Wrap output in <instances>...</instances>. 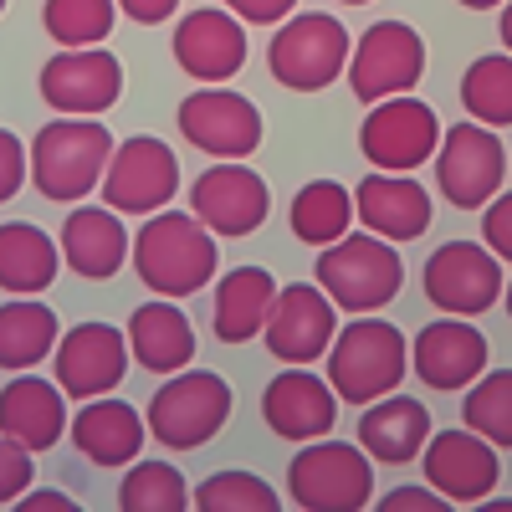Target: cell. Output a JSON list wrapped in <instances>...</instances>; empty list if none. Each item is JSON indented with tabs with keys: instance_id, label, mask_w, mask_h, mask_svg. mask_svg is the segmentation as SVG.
<instances>
[{
	"instance_id": "f1b7e54d",
	"label": "cell",
	"mask_w": 512,
	"mask_h": 512,
	"mask_svg": "<svg viewBox=\"0 0 512 512\" xmlns=\"http://www.w3.org/2000/svg\"><path fill=\"white\" fill-rule=\"evenodd\" d=\"M277 282L267 267H236L216 282V313H210V328H216L221 344H251L256 333L267 328Z\"/></svg>"
},
{
	"instance_id": "60d3db41",
	"label": "cell",
	"mask_w": 512,
	"mask_h": 512,
	"mask_svg": "<svg viewBox=\"0 0 512 512\" xmlns=\"http://www.w3.org/2000/svg\"><path fill=\"white\" fill-rule=\"evenodd\" d=\"M226 11L246 26H277L297 11V0H226Z\"/></svg>"
},
{
	"instance_id": "5b68a950",
	"label": "cell",
	"mask_w": 512,
	"mask_h": 512,
	"mask_svg": "<svg viewBox=\"0 0 512 512\" xmlns=\"http://www.w3.org/2000/svg\"><path fill=\"white\" fill-rule=\"evenodd\" d=\"M313 277L333 297V308H344V313H379L400 292L405 267H400L395 241L364 231V236H338L333 246H323Z\"/></svg>"
},
{
	"instance_id": "603a6c76",
	"label": "cell",
	"mask_w": 512,
	"mask_h": 512,
	"mask_svg": "<svg viewBox=\"0 0 512 512\" xmlns=\"http://www.w3.org/2000/svg\"><path fill=\"white\" fill-rule=\"evenodd\" d=\"M354 216L364 221V231L384 236V241H415L431 226V195L420 190V180L410 175H390L374 169L354 190Z\"/></svg>"
},
{
	"instance_id": "e0dca14e",
	"label": "cell",
	"mask_w": 512,
	"mask_h": 512,
	"mask_svg": "<svg viewBox=\"0 0 512 512\" xmlns=\"http://www.w3.org/2000/svg\"><path fill=\"white\" fill-rule=\"evenodd\" d=\"M52 369L67 400H98L128 369V333L113 323H77L72 333L57 338Z\"/></svg>"
},
{
	"instance_id": "74e56055",
	"label": "cell",
	"mask_w": 512,
	"mask_h": 512,
	"mask_svg": "<svg viewBox=\"0 0 512 512\" xmlns=\"http://www.w3.org/2000/svg\"><path fill=\"white\" fill-rule=\"evenodd\" d=\"M482 241L497 262H512V195L497 190L487 205H482Z\"/></svg>"
},
{
	"instance_id": "4dcf8cb0",
	"label": "cell",
	"mask_w": 512,
	"mask_h": 512,
	"mask_svg": "<svg viewBox=\"0 0 512 512\" xmlns=\"http://www.w3.org/2000/svg\"><path fill=\"white\" fill-rule=\"evenodd\" d=\"M354 226V195L338 180H308L292 195V236L308 246H333Z\"/></svg>"
},
{
	"instance_id": "9a60e30c",
	"label": "cell",
	"mask_w": 512,
	"mask_h": 512,
	"mask_svg": "<svg viewBox=\"0 0 512 512\" xmlns=\"http://www.w3.org/2000/svg\"><path fill=\"white\" fill-rule=\"evenodd\" d=\"M333 333H338V308H333V297L318 282L277 287L267 328H262L272 359H282V364H313V359L328 354Z\"/></svg>"
},
{
	"instance_id": "4316f807",
	"label": "cell",
	"mask_w": 512,
	"mask_h": 512,
	"mask_svg": "<svg viewBox=\"0 0 512 512\" xmlns=\"http://www.w3.org/2000/svg\"><path fill=\"white\" fill-rule=\"evenodd\" d=\"M123 333H128V354L149 374H180L195 359V328L175 308V297H154V303L134 308Z\"/></svg>"
},
{
	"instance_id": "7a4b0ae2",
	"label": "cell",
	"mask_w": 512,
	"mask_h": 512,
	"mask_svg": "<svg viewBox=\"0 0 512 512\" xmlns=\"http://www.w3.org/2000/svg\"><path fill=\"white\" fill-rule=\"evenodd\" d=\"M31 185L36 195H47L57 205H72L82 195H93L103 185V169L113 159V134L98 118H52L47 128H36L31 139Z\"/></svg>"
},
{
	"instance_id": "f546056e",
	"label": "cell",
	"mask_w": 512,
	"mask_h": 512,
	"mask_svg": "<svg viewBox=\"0 0 512 512\" xmlns=\"http://www.w3.org/2000/svg\"><path fill=\"white\" fill-rule=\"evenodd\" d=\"M57 313L47 303H36V297H11L6 308H0V369H36L41 359H52L57 349Z\"/></svg>"
},
{
	"instance_id": "7dc6e473",
	"label": "cell",
	"mask_w": 512,
	"mask_h": 512,
	"mask_svg": "<svg viewBox=\"0 0 512 512\" xmlns=\"http://www.w3.org/2000/svg\"><path fill=\"white\" fill-rule=\"evenodd\" d=\"M507 318H512V282H507Z\"/></svg>"
},
{
	"instance_id": "d4e9b609",
	"label": "cell",
	"mask_w": 512,
	"mask_h": 512,
	"mask_svg": "<svg viewBox=\"0 0 512 512\" xmlns=\"http://www.w3.org/2000/svg\"><path fill=\"white\" fill-rule=\"evenodd\" d=\"M62 262L77 272V277H88V282H108L118 277V267L128 262V231L118 221V210L108 205H77L72 216L62 221Z\"/></svg>"
},
{
	"instance_id": "6da1fadb",
	"label": "cell",
	"mask_w": 512,
	"mask_h": 512,
	"mask_svg": "<svg viewBox=\"0 0 512 512\" xmlns=\"http://www.w3.org/2000/svg\"><path fill=\"white\" fill-rule=\"evenodd\" d=\"M134 277L154 297H190L216 277V236L185 210H154L134 236Z\"/></svg>"
},
{
	"instance_id": "7402d4cb",
	"label": "cell",
	"mask_w": 512,
	"mask_h": 512,
	"mask_svg": "<svg viewBox=\"0 0 512 512\" xmlns=\"http://www.w3.org/2000/svg\"><path fill=\"white\" fill-rule=\"evenodd\" d=\"M0 436H11L16 446L36 451H52L67 436V395L57 379H41V374H21L0 390Z\"/></svg>"
},
{
	"instance_id": "484cf974",
	"label": "cell",
	"mask_w": 512,
	"mask_h": 512,
	"mask_svg": "<svg viewBox=\"0 0 512 512\" xmlns=\"http://www.w3.org/2000/svg\"><path fill=\"white\" fill-rule=\"evenodd\" d=\"M431 441V410L410 395H379L364 405L359 415V446L379 461V466H405L425 451Z\"/></svg>"
},
{
	"instance_id": "ee69618b",
	"label": "cell",
	"mask_w": 512,
	"mask_h": 512,
	"mask_svg": "<svg viewBox=\"0 0 512 512\" xmlns=\"http://www.w3.org/2000/svg\"><path fill=\"white\" fill-rule=\"evenodd\" d=\"M497 31H502V47L512 52V0H507V6H502V26H497Z\"/></svg>"
},
{
	"instance_id": "ac0fdd59",
	"label": "cell",
	"mask_w": 512,
	"mask_h": 512,
	"mask_svg": "<svg viewBox=\"0 0 512 512\" xmlns=\"http://www.w3.org/2000/svg\"><path fill=\"white\" fill-rule=\"evenodd\" d=\"M425 482H431L451 507H477L492 487H497V446L482 441L472 425H456V431H441L425 441L420 451Z\"/></svg>"
},
{
	"instance_id": "f35d334b",
	"label": "cell",
	"mask_w": 512,
	"mask_h": 512,
	"mask_svg": "<svg viewBox=\"0 0 512 512\" xmlns=\"http://www.w3.org/2000/svg\"><path fill=\"white\" fill-rule=\"evenodd\" d=\"M26 175H31V154L21 149V139L11 134V128H0V205L21 195Z\"/></svg>"
},
{
	"instance_id": "2e32d148",
	"label": "cell",
	"mask_w": 512,
	"mask_h": 512,
	"mask_svg": "<svg viewBox=\"0 0 512 512\" xmlns=\"http://www.w3.org/2000/svg\"><path fill=\"white\" fill-rule=\"evenodd\" d=\"M118 93H123V67L108 47H62L41 67V98L57 113L93 118V113H108Z\"/></svg>"
},
{
	"instance_id": "e575fe53",
	"label": "cell",
	"mask_w": 512,
	"mask_h": 512,
	"mask_svg": "<svg viewBox=\"0 0 512 512\" xmlns=\"http://www.w3.org/2000/svg\"><path fill=\"white\" fill-rule=\"evenodd\" d=\"M118 16V0H47L41 26L57 47H103Z\"/></svg>"
},
{
	"instance_id": "7bdbcfd3",
	"label": "cell",
	"mask_w": 512,
	"mask_h": 512,
	"mask_svg": "<svg viewBox=\"0 0 512 512\" xmlns=\"http://www.w3.org/2000/svg\"><path fill=\"white\" fill-rule=\"evenodd\" d=\"M16 502H21L26 512H72V507H77L67 492H31V487H26Z\"/></svg>"
},
{
	"instance_id": "ab89813d",
	"label": "cell",
	"mask_w": 512,
	"mask_h": 512,
	"mask_svg": "<svg viewBox=\"0 0 512 512\" xmlns=\"http://www.w3.org/2000/svg\"><path fill=\"white\" fill-rule=\"evenodd\" d=\"M379 507H384V512H446L451 502H446L431 482H425V487H395V492H384Z\"/></svg>"
},
{
	"instance_id": "5bb4252c",
	"label": "cell",
	"mask_w": 512,
	"mask_h": 512,
	"mask_svg": "<svg viewBox=\"0 0 512 512\" xmlns=\"http://www.w3.org/2000/svg\"><path fill=\"white\" fill-rule=\"evenodd\" d=\"M180 134L190 149L210 154V159H246L256 154V144H262V113H256L251 98L231 93L226 82H216V88H200L180 103Z\"/></svg>"
},
{
	"instance_id": "30bf717a",
	"label": "cell",
	"mask_w": 512,
	"mask_h": 512,
	"mask_svg": "<svg viewBox=\"0 0 512 512\" xmlns=\"http://www.w3.org/2000/svg\"><path fill=\"white\" fill-rule=\"evenodd\" d=\"M420 72H425V41H420V31L405 26V21H379V26H369V31L354 41L349 67H344L354 98L369 103V108L384 103V98L410 93L415 82H420Z\"/></svg>"
},
{
	"instance_id": "44dd1931",
	"label": "cell",
	"mask_w": 512,
	"mask_h": 512,
	"mask_svg": "<svg viewBox=\"0 0 512 512\" xmlns=\"http://www.w3.org/2000/svg\"><path fill=\"white\" fill-rule=\"evenodd\" d=\"M410 369L420 374L425 390H466L487 369V338L466 318H436L415 333L410 344Z\"/></svg>"
},
{
	"instance_id": "1f68e13d",
	"label": "cell",
	"mask_w": 512,
	"mask_h": 512,
	"mask_svg": "<svg viewBox=\"0 0 512 512\" xmlns=\"http://www.w3.org/2000/svg\"><path fill=\"white\" fill-rule=\"evenodd\" d=\"M461 108L487 128H512V52H487L461 72Z\"/></svg>"
},
{
	"instance_id": "7c38bea8",
	"label": "cell",
	"mask_w": 512,
	"mask_h": 512,
	"mask_svg": "<svg viewBox=\"0 0 512 512\" xmlns=\"http://www.w3.org/2000/svg\"><path fill=\"white\" fill-rule=\"evenodd\" d=\"M190 216L210 236H251L272 216V190L241 159H216L190 185Z\"/></svg>"
},
{
	"instance_id": "bcb514c9",
	"label": "cell",
	"mask_w": 512,
	"mask_h": 512,
	"mask_svg": "<svg viewBox=\"0 0 512 512\" xmlns=\"http://www.w3.org/2000/svg\"><path fill=\"white\" fill-rule=\"evenodd\" d=\"M338 6H369V0H338Z\"/></svg>"
},
{
	"instance_id": "d6a6232c",
	"label": "cell",
	"mask_w": 512,
	"mask_h": 512,
	"mask_svg": "<svg viewBox=\"0 0 512 512\" xmlns=\"http://www.w3.org/2000/svg\"><path fill=\"white\" fill-rule=\"evenodd\" d=\"M466 425L492 441L497 451H512V369H482L466 384Z\"/></svg>"
},
{
	"instance_id": "9c48e42d",
	"label": "cell",
	"mask_w": 512,
	"mask_h": 512,
	"mask_svg": "<svg viewBox=\"0 0 512 512\" xmlns=\"http://www.w3.org/2000/svg\"><path fill=\"white\" fill-rule=\"evenodd\" d=\"M436 149H441V118L431 103L410 93L374 103V113H364L359 123V154L374 169H390V175H410L425 159H436Z\"/></svg>"
},
{
	"instance_id": "d6986e66",
	"label": "cell",
	"mask_w": 512,
	"mask_h": 512,
	"mask_svg": "<svg viewBox=\"0 0 512 512\" xmlns=\"http://www.w3.org/2000/svg\"><path fill=\"white\" fill-rule=\"evenodd\" d=\"M169 52H175L180 72L205 82V88L231 82L246 67V21H236L231 11H216V6H200V11L180 16Z\"/></svg>"
},
{
	"instance_id": "52a82bcc",
	"label": "cell",
	"mask_w": 512,
	"mask_h": 512,
	"mask_svg": "<svg viewBox=\"0 0 512 512\" xmlns=\"http://www.w3.org/2000/svg\"><path fill=\"white\" fill-rule=\"evenodd\" d=\"M144 420H149V441L169 451H195L231 420V384L210 369L164 374Z\"/></svg>"
},
{
	"instance_id": "c3c4849f",
	"label": "cell",
	"mask_w": 512,
	"mask_h": 512,
	"mask_svg": "<svg viewBox=\"0 0 512 512\" xmlns=\"http://www.w3.org/2000/svg\"><path fill=\"white\" fill-rule=\"evenodd\" d=\"M0 11H6V0H0Z\"/></svg>"
},
{
	"instance_id": "4fadbf2b",
	"label": "cell",
	"mask_w": 512,
	"mask_h": 512,
	"mask_svg": "<svg viewBox=\"0 0 512 512\" xmlns=\"http://www.w3.org/2000/svg\"><path fill=\"white\" fill-rule=\"evenodd\" d=\"M420 287L431 297V308L451 318H477L502 297V262L477 241H446L431 251Z\"/></svg>"
},
{
	"instance_id": "f6af8a7d",
	"label": "cell",
	"mask_w": 512,
	"mask_h": 512,
	"mask_svg": "<svg viewBox=\"0 0 512 512\" xmlns=\"http://www.w3.org/2000/svg\"><path fill=\"white\" fill-rule=\"evenodd\" d=\"M456 6H466V11H492V6H502V0H456Z\"/></svg>"
},
{
	"instance_id": "d590c367",
	"label": "cell",
	"mask_w": 512,
	"mask_h": 512,
	"mask_svg": "<svg viewBox=\"0 0 512 512\" xmlns=\"http://www.w3.org/2000/svg\"><path fill=\"white\" fill-rule=\"evenodd\" d=\"M190 502L205 512H272L282 497L256 472H216L210 482H200V492Z\"/></svg>"
},
{
	"instance_id": "ba28073f",
	"label": "cell",
	"mask_w": 512,
	"mask_h": 512,
	"mask_svg": "<svg viewBox=\"0 0 512 512\" xmlns=\"http://www.w3.org/2000/svg\"><path fill=\"white\" fill-rule=\"evenodd\" d=\"M175 190H180V159L164 139L134 134V139L113 144V159L98 185L108 210H118V216H154V210L175 200Z\"/></svg>"
},
{
	"instance_id": "cb8c5ba5",
	"label": "cell",
	"mask_w": 512,
	"mask_h": 512,
	"mask_svg": "<svg viewBox=\"0 0 512 512\" xmlns=\"http://www.w3.org/2000/svg\"><path fill=\"white\" fill-rule=\"evenodd\" d=\"M72 446L88 456L93 466H128L139 461L149 441V420L128 405V400H82V410L67 420Z\"/></svg>"
},
{
	"instance_id": "8fae6325",
	"label": "cell",
	"mask_w": 512,
	"mask_h": 512,
	"mask_svg": "<svg viewBox=\"0 0 512 512\" xmlns=\"http://www.w3.org/2000/svg\"><path fill=\"white\" fill-rule=\"evenodd\" d=\"M507 175V154L502 139L487 123L466 118L456 128H441V149H436V185L456 210H482Z\"/></svg>"
},
{
	"instance_id": "3957f363",
	"label": "cell",
	"mask_w": 512,
	"mask_h": 512,
	"mask_svg": "<svg viewBox=\"0 0 512 512\" xmlns=\"http://www.w3.org/2000/svg\"><path fill=\"white\" fill-rule=\"evenodd\" d=\"M323 359H328V384H333L338 405H369L379 395L400 390V379L410 369V344L395 323L354 318L349 328L333 333Z\"/></svg>"
},
{
	"instance_id": "8992f818",
	"label": "cell",
	"mask_w": 512,
	"mask_h": 512,
	"mask_svg": "<svg viewBox=\"0 0 512 512\" xmlns=\"http://www.w3.org/2000/svg\"><path fill=\"white\" fill-rule=\"evenodd\" d=\"M349 26L328 11H297L277 21L272 47H267V72L282 82L287 93H323L338 72L349 67Z\"/></svg>"
},
{
	"instance_id": "ffe728a7",
	"label": "cell",
	"mask_w": 512,
	"mask_h": 512,
	"mask_svg": "<svg viewBox=\"0 0 512 512\" xmlns=\"http://www.w3.org/2000/svg\"><path fill=\"white\" fill-rule=\"evenodd\" d=\"M262 420L282 441H318L338 420V395H333V384L318 379L308 364H287L262 390Z\"/></svg>"
},
{
	"instance_id": "836d02e7",
	"label": "cell",
	"mask_w": 512,
	"mask_h": 512,
	"mask_svg": "<svg viewBox=\"0 0 512 512\" xmlns=\"http://www.w3.org/2000/svg\"><path fill=\"white\" fill-rule=\"evenodd\" d=\"M118 507L123 512H180L190 507V487L180 466L169 461H128V477L118 482Z\"/></svg>"
},
{
	"instance_id": "277c9868",
	"label": "cell",
	"mask_w": 512,
	"mask_h": 512,
	"mask_svg": "<svg viewBox=\"0 0 512 512\" xmlns=\"http://www.w3.org/2000/svg\"><path fill=\"white\" fill-rule=\"evenodd\" d=\"M287 502L308 512H359L374 502V456L349 441H303L287 466Z\"/></svg>"
},
{
	"instance_id": "b9f144b4",
	"label": "cell",
	"mask_w": 512,
	"mask_h": 512,
	"mask_svg": "<svg viewBox=\"0 0 512 512\" xmlns=\"http://www.w3.org/2000/svg\"><path fill=\"white\" fill-rule=\"evenodd\" d=\"M175 6H180V0H118V11H123L128 21H139V26L169 21V16H175Z\"/></svg>"
},
{
	"instance_id": "8d00e7d4",
	"label": "cell",
	"mask_w": 512,
	"mask_h": 512,
	"mask_svg": "<svg viewBox=\"0 0 512 512\" xmlns=\"http://www.w3.org/2000/svg\"><path fill=\"white\" fill-rule=\"evenodd\" d=\"M36 482V466H31V451L16 446L11 436H0V507L16 502L26 487Z\"/></svg>"
},
{
	"instance_id": "83f0119b",
	"label": "cell",
	"mask_w": 512,
	"mask_h": 512,
	"mask_svg": "<svg viewBox=\"0 0 512 512\" xmlns=\"http://www.w3.org/2000/svg\"><path fill=\"white\" fill-rule=\"evenodd\" d=\"M62 272V246L31 226V221H6L0 226V292L11 297H41Z\"/></svg>"
}]
</instances>
